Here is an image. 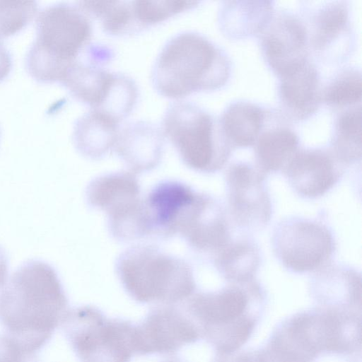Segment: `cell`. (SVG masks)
Instances as JSON below:
<instances>
[{
  "label": "cell",
  "instance_id": "5b68a950",
  "mask_svg": "<svg viewBox=\"0 0 362 362\" xmlns=\"http://www.w3.org/2000/svg\"><path fill=\"white\" fill-rule=\"evenodd\" d=\"M116 272L129 296L140 303L176 305L196 290L190 265L155 245L127 249L117 260Z\"/></svg>",
  "mask_w": 362,
  "mask_h": 362
},
{
  "label": "cell",
  "instance_id": "d4e9b609",
  "mask_svg": "<svg viewBox=\"0 0 362 362\" xmlns=\"http://www.w3.org/2000/svg\"><path fill=\"white\" fill-rule=\"evenodd\" d=\"M256 168L265 175L283 171L298 151L296 132L286 125L263 129L255 144Z\"/></svg>",
  "mask_w": 362,
  "mask_h": 362
},
{
  "label": "cell",
  "instance_id": "ffe728a7",
  "mask_svg": "<svg viewBox=\"0 0 362 362\" xmlns=\"http://www.w3.org/2000/svg\"><path fill=\"white\" fill-rule=\"evenodd\" d=\"M311 292L324 308L361 310V274L350 267L329 264L317 271Z\"/></svg>",
  "mask_w": 362,
  "mask_h": 362
},
{
  "label": "cell",
  "instance_id": "f1b7e54d",
  "mask_svg": "<svg viewBox=\"0 0 362 362\" xmlns=\"http://www.w3.org/2000/svg\"><path fill=\"white\" fill-rule=\"evenodd\" d=\"M138 98V88L129 76L116 73L110 90L97 110L118 123L132 111ZM92 110V109H91Z\"/></svg>",
  "mask_w": 362,
  "mask_h": 362
},
{
  "label": "cell",
  "instance_id": "4fadbf2b",
  "mask_svg": "<svg viewBox=\"0 0 362 362\" xmlns=\"http://www.w3.org/2000/svg\"><path fill=\"white\" fill-rule=\"evenodd\" d=\"M258 36L264 61L277 77L310 59L305 21L293 12L275 11L272 20Z\"/></svg>",
  "mask_w": 362,
  "mask_h": 362
},
{
  "label": "cell",
  "instance_id": "5bb4252c",
  "mask_svg": "<svg viewBox=\"0 0 362 362\" xmlns=\"http://www.w3.org/2000/svg\"><path fill=\"white\" fill-rule=\"evenodd\" d=\"M175 233L195 251L211 257L232 239L223 206L211 196L198 192L182 211Z\"/></svg>",
  "mask_w": 362,
  "mask_h": 362
},
{
  "label": "cell",
  "instance_id": "52a82bcc",
  "mask_svg": "<svg viewBox=\"0 0 362 362\" xmlns=\"http://www.w3.org/2000/svg\"><path fill=\"white\" fill-rule=\"evenodd\" d=\"M160 129L184 163L199 172L220 170L233 149L222 133L218 118L192 102L171 103L163 115Z\"/></svg>",
  "mask_w": 362,
  "mask_h": 362
},
{
  "label": "cell",
  "instance_id": "d6986e66",
  "mask_svg": "<svg viewBox=\"0 0 362 362\" xmlns=\"http://www.w3.org/2000/svg\"><path fill=\"white\" fill-rule=\"evenodd\" d=\"M196 193L178 181L166 180L156 185L144 199L151 235L174 236L180 214Z\"/></svg>",
  "mask_w": 362,
  "mask_h": 362
},
{
  "label": "cell",
  "instance_id": "ac0fdd59",
  "mask_svg": "<svg viewBox=\"0 0 362 362\" xmlns=\"http://www.w3.org/2000/svg\"><path fill=\"white\" fill-rule=\"evenodd\" d=\"M164 135L148 121H134L119 128L113 150L134 173L151 170L160 161Z\"/></svg>",
  "mask_w": 362,
  "mask_h": 362
},
{
  "label": "cell",
  "instance_id": "9c48e42d",
  "mask_svg": "<svg viewBox=\"0 0 362 362\" xmlns=\"http://www.w3.org/2000/svg\"><path fill=\"white\" fill-rule=\"evenodd\" d=\"M272 243L279 262L295 273L320 270L329 264L336 250L333 234L325 224L300 217L280 221Z\"/></svg>",
  "mask_w": 362,
  "mask_h": 362
},
{
  "label": "cell",
  "instance_id": "2e32d148",
  "mask_svg": "<svg viewBox=\"0 0 362 362\" xmlns=\"http://www.w3.org/2000/svg\"><path fill=\"white\" fill-rule=\"evenodd\" d=\"M343 166L329 148H299L283 171L298 195L315 199L326 194L339 182Z\"/></svg>",
  "mask_w": 362,
  "mask_h": 362
},
{
  "label": "cell",
  "instance_id": "277c9868",
  "mask_svg": "<svg viewBox=\"0 0 362 362\" xmlns=\"http://www.w3.org/2000/svg\"><path fill=\"white\" fill-rule=\"evenodd\" d=\"M263 291L255 280L230 283L216 291L193 293L185 300L184 311L197 327L201 339L216 353L238 351L251 337L257 323L254 305L263 300Z\"/></svg>",
  "mask_w": 362,
  "mask_h": 362
},
{
  "label": "cell",
  "instance_id": "6da1fadb",
  "mask_svg": "<svg viewBox=\"0 0 362 362\" xmlns=\"http://www.w3.org/2000/svg\"><path fill=\"white\" fill-rule=\"evenodd\" d=\"M68 304L55 269L44 261L29 260L0 291V324L4 332L37 353L62 324Z\"/></svg>",
  "mask_w": 362,
  "mask_h": 362
},
{
  "label": "cell",
  "instance_id": "8992f818",
  "mask_svg": "<svg viewBox=\"0 0 362 362\" xmlns=\"http://www.w3.org/2000/svg\"><path fill=\"white\" fill-rule=\"evenodd\" d=\"M91 37V23L78 5L46 7L37 17V37L27 57L29 71L40 81H61Z\"/></svg>",
  "mask_w": 362,
  "mask_h": 362
},
{
  "label": "cell",
  "instance_id": "7a4b0ae2",
  "mask_svg": "<svg viewBox=\"0 0 362 362\" xmlns=\"http://www.w3.org/2000/svg\"><path fill=\"white\" fill-rule=\"evenodd\" d=\"M230 74L231 62L223 50L202 34L183 31L163 45L151 78L160 95L180 100L194 93L219 89Z\"/></svg>",
  "mask_w": 362,
  "mask_h": 362
},
{
  "label": "cell",
  "instance_id": "d6a6232c",
  "mask_svg": "<svg viewBox=\"0 0 362 362\" xmlns=\"http://www.w3.org/2000/svg\"><path fill=\"white\" fill-rule=\"evenodd\" d=\"M213 362H277L268 349H259L237 351L232 354L216 353Z\"/></svg>",
  "mask_w": 362,
  "mask_h": 362
},
{
  "label": "cell",
  "instance_id": "603a6c76",
  "mask_svg": "<svg viewBox=\"0 0 362 362\" xmlns=\"http://www.w3.org/2000/svg\"><path fill=\"white\" fill-rule=\"evenodd\" d=\"M119 123L95 110L79 117L74 128V142L84 156L98 159L113 150Z\"/></svg>",
  "mask_w": 362,
  "mask_h": 362
},
{
  "label": "cell",
  "instance_id": "d590c367",
  "mask_svg": "<svg viewBox=\"0 0 362 362\" xmlns=\"http://www.w3.org/2000/svg\"><path fill=\"white\" fill-rule=\"evenodd\" d=\"M162 362H184L182 359L177 358V357H172L170 358H168Z\"/></svg>",
  "mask_w": 362,
  "mask_h": 362
},
{
  "label": "cell",
  "instance_id": "30bf717a",
  "mask_svg": "<svg viewBox=\"0 0 362 362\" xmlns=\"http://www.w3.org/2000/svg\"><path fill=\"white\" fill-rule=\"evenodd\" d=\"M230 215L243 229L264 227L272 216V204L265 175L251 164L232 163L225 176Z\"/></svg>",
  "mask_w": 362,
  "mask_h": 362
},
{
  "label": "cell",
  "instance_id": "4316f807",
  "mask_svg": "<svg viewBox=\"0 0 362 362\" xmlns=\"http://www.w3.org/2000/svg\"><path fill=\"white\" fill-rule=\"evenodd\" d=\"M329 148L343 165L354 164L361 160V105L341 110L337 113Z\"/></svg>",
  "mask_w": 362,
  "mask_h": 362
},
{
  "label": "cell",
  "instance_id": "7402d4cb",
  "mask_svg": "<svg viewBox=\"0 0 362 362\" xmlns=\"http://www.w3.org/2000/svg\"><path fill=\"white\" fill-rule=\"evenodd\" d=\"M266 110L260 105L245 100L231 102L218 118L225 138L234 148L254 146L264 129Z\"/></svg>",
  "mask_w": 362,
  "mask_h": 362
},
{
  "label": "cell",
  "instance_id": "3957f363",
  "mask_svg": "<svg viewBox=\"0 0 362 362\" xmlns=\"http://www.w3.org/2000/svg\"><path fill=\"white\" fill-rule=\"evenodd\" d=\"M359 329L347 311L317 308L287 317L274 329L265 347L277 362H313L322 354H350Z\"/></svg>",
  "mask_w": 362,
  "mask_h": 362
},
{
  "label": "cell",
  "instance_id": "484cf974",
  "mask_svg": "<svg viewBox=\"0 0 362 362\" xmlns=\"http://www.w3.org/2000/svg\"><path fill=\"white\" fill-rule=\"evenodd\" d=\"M212 258L219 274L229 283L255 280L261 262L258 246L248 238L231 239Z\"/></svg>",
  "mask_w": 362,
  "mask_h": 362
},
{
  "label": "cell",
  "instance_id": "ba28073f",
  "mask_svg": "<svg viewBox=\"0 0 362 362\" xmlns=\"http://www.w3.org/2000/svg\"><path fill=\"white\" fill-rule=\"evenodd\" d=\"M61 325L80 362H130L136 354V324L94 306L69 309Z\"/></svg>",
  "mask_w": 362,
  "mask_h": 362
},
{
  "label": "cell",
  "instance_id": "f546056e",
  "mask_svg": "<svg viewBox=\"0 0 362 362\" xmlns=\"http://www.w3.org/2000/svg\"><path fill=\"white\" fill-rule=\"evenodd\" d=\"M134 18L141 31L160 23L174 16L192 10L200 3L197 1H132Z\"/></svg>",
  "mask_w": 362,
  "mask_h": 362
},
{
  "label": "cell",
  "instance_id": "836d02e7",
  "mask_svg": "<svg viewBox=\"0 0 362 362\" xmlns=\"http://www.w3.org/2000/svg\"><path fill=\"white\" fill-rule=\"evenodd\" d=\"M11 66V58L8 51L0 43V81L8 74Z\"/></svg>",
  "mask_w": 362,
  "mask_h": 362
},
{
  "label": "cell",
  "instance_id": "8fae6325",
  "mask_svg": "<svg viewBox=\"0 0 362 362\" xmlns=\"http://www.w3.org/2000/svg\"><path fill=\"white\" fill-rule=\"evenodd\" d=\"M309 48L326 62L339 63L352 49L353 33L346 1H320L306 6Z\"/></svg>",
  "mask_w": 362,
  "mask_h": 362
},
{
  "label": "cell",
  "instance_id": "cb8c5ba5",
  "mask_svg": "<svg viewBox=\"0 0 362 362\" xmlns=\"http://www.w3.org/2000/svg\"><path fill=\"white\" fill-rule=\"evenodd\" d=\"M115 72L86 61L76 60L66 71L60 81L71 95L81 102L98 109L112 86Z\"/></svg>",
  "mask_w": 362,
  "mask_h": 362
},
{
  "label": "cell",
  "instance_id": "e575fe53",
  "mask_svg": "<svg viewBox=\"0 0 362 362\" xmlns=\"http://www.w3.org/2000/svg\"><path fill=\"white\" fill-rule=\"evenodd\" d=\"M8 271V259L5 250L0 246V287L6 281Z\"/></svg>",
  "mask_w": 362,
  "mask_h": 362
},
{
  "label": "cell",
  "instance_id": "1f68e13d",
  "mask_svg": "<svg viewBox=\"0 0 362 362\" xmlns=\"http://www.w3.org/2000/svg\"><path fill=\"white\" fill-rule=\"evenodd\" d=\"M37 352L14 337L0 334V362H36Z\"/></svg>",
  "mask_w": 362,
  "mask_h": 362
},
{
  "label": "cell",
  "instance_id": "e0dca14e",
  "mask_svg": "<svg viewBox=\"0 0 362 362\" xmlns=\"http://www.w3.org/2000/svg\"><path fill=\"white\" fill-rule=\"evenodd\" d=\"M277 95L284 115L294 122L309 119L322 103L320 74L310 59L278 77Z\"/></svg>",
  "mask_w": 362,
  "mask_h": 362
},
{
  "label": "cell",
  "instance_id": "83f0119b",
  "mask_svg": "<svg viewBox=\"0 0 362 362\" xmlns=\"http://www.w3.org/2000/svg\"><path fill=\"white\" fill-rule=\"evenodd\" d=\"M361 71L352 66L339 70L322 89V102L339 111L361 105Z\"/></svg>",
  "mask_w": 362,
  "mask_h": 362
},
{
  "label": "cell",
  "instance_id": "4dcf8cb0",
  "mask_svg": "<svg viewBox=\"0 0 362 362\" xmlns=\"http://www.w3.org/2000/svg\"><path fill=\"white\" fill-rule=\"evenodd\" d=\"M37 4L33 1H0V37L11 35L23 28L33 18Z\"/></svg>",
  "mask_w": 362,
  "mask_h": 362
},
{
  "label": "cell",
  "instance_id": "44dd1931",
  "mask_svg": "<svg viewBox=\"0 0 362 362\" xmlns=\"http://www.w3.org/2000/svg\"><path fill=\"white\" fill-rule=\"evenodd\" d=\"M272 1H224L218 14L219 27L232 39L259 35L275 13Z\"/></svg>",
  "mask_w": 362,
  "mask_h": 362
},
{
  "label": "cell",
  "instance_id": "9a60e30c",
  "mask_svg": "<svg viewBox=\"0 0 362 362\" xmlns=\"http://www.w3.org/2000/svg\"><path fill=\"white\" fill-rule=\"evenodd\" d=\"M135 173L117 172L99 176L86 190L88 204L105 211L110 231L132 222L141 210L143 199Z\"/></svg>",
  "mask_w": 362,
  "mask_h": 362
},
{
  "label": "cell",
  "instance_id": "7c38bea8",
  "mask_svg": "<svg viewBox=\"0 0 362 362\" xmlns=\"http://www.w3.org/2000/svg\"><path fill=\"white\" fill-rule=\"evenodd\" d=\"M136 327L139 356L173 354L201 339L192 320L176 305H157Z\"/></svg>",
  "mask_w": 362,
  "mask_h": 362
}]
</instances>
